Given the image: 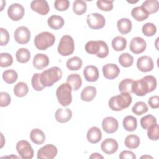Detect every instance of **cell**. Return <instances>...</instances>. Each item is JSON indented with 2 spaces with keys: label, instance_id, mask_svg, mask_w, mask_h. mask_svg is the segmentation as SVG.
Returning <instances> with one entry per match:
<instances>
[{
  "label": "cell",
  "instance_id": "obj_1",
  "mask_svg": "<svg viewBox=\"0 0 159 159\" xmlns=\"http://www.w3.org/2000/svg\"><path fill=\"white\" fill-rule=\"evenodd\" d=\"M62 75V71L59 67L52 66L42 71L40 78L42 84L45 87H50L59 81L61 78Z\"/></svg>",
  "mask_w": 159,
  "mask_h": 159
},
{
  "label": "cell",
  "instance_id": "obj_2",
  "mask_svg": "<svg viewBox=\"0 0 159 159\" xmlns=\"http://www.w3.org/2000/svg\"><path fill=\"white\" fill-rule=\"evenodd\" d=\"M132 102V97L128 93H121L120 94L112 96L108 104L112 111H119L128 107Z\"/></svg>",
  "mask_w": 159,
  "mask_h": 159
},
{
  "label": "cell",
  "instance_id": "obj_3",
  "mask_svg": "<svg viewBox=\"0 0 159 159\" xmlns=\"http://www.w3.org/2000/svg\"><path fill=\"white\" fill-rule=\"evenodd\" d=\"M55 42V35L48 32H42L34 39V45L40 50H45L52 47Z\"/></svg>",
  "mask_w": 159,
  "mask_h": 159
},
{
  "label": "cell",
  "instance_id": "obj_4",
  "mask_svg": "<svg viewBox=\"0 0 159 159\" xmlns=\"http://www.w3.org/2000/svg\"><path fill=\"white\" fill-rule=\"evenodd\" d=\"M71 91V86L67 83H63L58 87L56 91V96L58 102L62 106L65 107L71 104L72 101Z\"/></svg>",
  "mask_w": 159,
  "mask_h": 159
},
{
  "label": "cell",
  "instance_id": "obj_5",
  "mask_svg": "<svg viewBox=\"0 0 159 159\" xmlns=\"http://www.w3.org/2000/svg\"><path fill=\"white\" fill-rule=\"evenodd\" d=\"M75 50V43L73 38L68 35H63L59 42L57 50L62 56H68L72 54Z\"/></svg>",
  "mask_w": 159,
  "mask_h": 159
},
{
  "label": "cell",
  "instance_id": "obj_6",
  "mask_svg": "<svg viewBox=\"0 0 159 159\" xmlns=\"http://www.w3.org/2000/svg\"><path fill=\"white\" fill-rule=\"evenodd\" d=\"M16 150L22 159H30L34 157V150L30 143L25 140L19 141L16 146Z\"/></svg>",
  "mask_w": 159,
  "mask_h": 159
},
{
  "label": "cell",
  "instance_id": "obj_7",
  "mask_svg": "<svg viewBox=\"0 0 159 159\" xmlns=\"http://www.w3.org/2000/svg\"><path fill=\"white\" fill-rule=\"evenodd\" d=\"M132 91L138 96H143L148 93L151 92L150 86L145 77L134 81L132 86Z\"/></svg>",
  "mask_w": 159,
  "mask_h": 159
},
{
  "label": "cell",
  "instance_id": "obj_8",
  "mask_svg": "<svg viewBox=\"0 0 159 159\" xmlns=\"http://www.w3.org/2000/svg\"><path fill=\"white\" fill-rule=\"evenodd\" d=\"M87 23L92 29H100L104 27L106 20L104 17L99 13H91L87 16Z\"/></svg>",
  "mask_w": 159,
  "mask_h": 159
},
{
  "label": "cell",
  "instance_id": "obj_9",
  "mask_svg": "<svg viewBox=\"0 0 159 159\" xmlns=\"http://www.w3.org/2000/svg\"><path fill=\"white\" fill-rule=\"evenodd\" d=\"M57 152V148L55 145L47 144L38 150L37 157L39 159H52L56 157Z\"/></svg>",
  "mask_w": 159,
  "mask_h": 159
},
{
  "label": "cell",
  "instance_id": "obj_10",
  "mask_svg": "<svg viewBox=\"0 0 159 159\" xmlns=\"http://www.w3.org/2000/svg\"><path fill=\"white\" fill-rule=\"evenodd\" d=\"M25 10L24 7L19 3H13L9 6L7 9L8 17L14 21H18L24 15Z\"/></svg>",
  "mask_w": 159,
  "mask_h": 159
},
{
  "label": "cell",
  "instance_id": "obj_11",
  "mask_svg": "<svg viewBox=\"0 0 159 159\" xmlns=\"http://www.w3.org/2000/svg\"><path fill=\"white\" fill-rule=\"evenodd\" d=\"M15 40L20 44H25L28 43L30 39V32L29 29L25 26L17 27L14 34Z\"/></svg>",
  "mask_w": 159,
  "mask_h": 159
},
{
  "label": "cell",
  "instance_id": "obj_12",
  "mask_svg": "<svg viewBox=\"0 0 159 159\" xmlns=\"http://www.w3.org/2000/svg\"><path fill=\"white\" fill-rule=\"evenodd\" d=\"M130 50L135 54H139L145 51L147 47L145 40L140 37H134L130 42Z\"/></svg>",
  "mask_w": 159,
  "mask_h": 159
},
{
  "label": "cell",
  "instance_id": "obj_13",
  "mask_svg": "<svg viewBox=\"0 0 159 159\" xmlns=\"http://www.w3.org/2000/svg\"><path fill=\"white\" fill-rule=\"evenodd\" d=\"M137 67L142 72H148L153 68V61L151 57L144 55L139 57L137 61Z\"/></svg>",
  "mask_w": 159,
  "mask_h": 159
},
{
  "label": "cell",
  "instance_id": "obj_14",
  "mask_svg": "<svg viewBox=\"0 0 159 159\" xmlns=\"http://www.w3.org/2000/svg\"><path fill=\"white\" fill-rule=\"evenodd\" d=\"M119 124L116 119L113 117H106L102 122V128L107 134H113L118 129Z\"/></svg>",
  "mask_w": 159,
  "mask_h": 159
},
{
  "label": "cell",
  "instance_id": "obj_15",
  "mask_svg": "<svg viewBox=\"0 0 159 159\" xmlns=\"http://www.w3.org/2000/svg\"><path fill=\"white\" fill-rule=\"evenodd\" d=\"M31 9L40 15H46L50 11L49 5L45 0H34L30 3Z\"/></svg>",
  "mask_w": 159,
  "mask_h": 159
},
{
  "label": "cell",
  "instance_id": "obj_16",
  "mask_svg": "<svg viewBox=\"0 0 159 159\" xmlns=\"http://www.w3.org/2000/svg\"><path fill=\"white\" fill-rule=\"evenodd\" d=\"M102 70L104 76L109 80L116 78L120 73V69L117 65L114 63H107L104 65Z\"/></svg>",
  "mask_w": 159,
  "mask_h": 159
},
{
  "label": "cell",
  "instance_id": "obj_17",
  "mask_svg": "<svg viewBox=\"0 0 159 159\" xmlns=\"http://www.w3.org/2000/svg\"><path fill=\"white\" fill-rule=\"evenodd\" d=\"M101 148L106 154L111 155L117 152L118 143L114 139L108 138L102 141L101 145Z\"/></svg>",
  "mask_w": 159,
  "mask_h": 159
},
{
  "label": "cell",
  "instance_id": "obj_18",
  "mask_svg": "<svg viewBox=\"0 0 159 159\" xmlns=\"http://www.w3.org/2000/svg\"><path fill=\"white\" fill-rule=\"evenodd\" d=\"M83 75L85 80L89 82L96 81L99 76L98 69L94 65L86 66L83 70Z\"/></svg>",
  "mask_w": 159,
  "mask_h": 159
},
{
  "label": "cell",
  "instance_id": "obj_19",
  "mask_svg": "<svg viewBox=\"0 0 159 159\" xmlns=\"http://www.w3.org/2000/svg\"><path fill=\"white\" fill-rule=\"evenodd\" d=\"M49 64L48 56L43 53L36 54L33 59V65L37 70H42Z\"/></svg>",
  "mask_w": 159,
  "mask_h": 159
},
{
  "label": "cell",
  "instance_id": "obj_20",
  "mask_svg": "<svg viewBox=\"0 0 159 159\" xmlns=\"http://www.w3.org/2000/svg\"><path fill=\"white\" fill-rule=\"evenodd\" d=\"M72 117V112L68 108H60L57 109L55 114V117L57 121L60 123L68 122Z\"/></svg>",
  "mask_w": 159,
  "mask_h": 159
},
{
  "label": "cell",
  "instance_id": "obj_21",
  "mask_svg": "<svg viewBox=\"0 0 159 159\" xmlns=\"http://www.w3.org/2000/svg\"><path fill=\"white\" fill-rule=\"evenodd\" d=\"M86 138L88 142L91 143H98L102 138V133L99 128L98 127H91L86 134Z\"/></svg>",
  "mask_w": 159,
  "mask_h": 159
},
{
  "label": "cell",
  "instance_id": "obj_22",
  "mask_svg": "<svg viewBox=\"0 0 159 159\" xmlns=\"http://www.w3.org/2000/svg\"><path fill=\"white\" fill-rule=\"evenodd\" d=\"M117 29L122 34H127L129 33L132 27L131 20L128 18H122L117 22Z\"/></svg>",
  "mask_w": 159,
  "mask_h": 159
},
{
  "label": "cell",
  "instance_id": "obj_23",
  "mask_svg": "<svg viewBox=\"0 0 159 159\" xmlns=\"http://www.w3.org/2000/svg\"><path fill=\"white\" fill-rule=\"evenodd\" d=\"M30 139L33 143L37 145H41L45 140V135L40 129H34L30 133Z\"/></svg>",
  "mask_w": 159,
  "mask_h": 159
},
{
  "label": "cell",
  "instance_id": "obj_24",
  "mask_svg": "<svg viewBox=\"0 0 159 159\" xmlns=\"http://www.w3.org/2000/svg\"><path fill=\"white\" fill-rule=\"evenodd\" d=\"M47 23L51 29L58 30L63 27L65 21L62 17L57 15H52L48 19Z\"/></svg>",
  "mask_w": 159,
  "mask_h": 159
},
{
  "label": "cell",
  "instance_id": "obj_25",
  "mask_svg": "<svg viewBox=\"0 0 159 159\" xmlns=\"http://www.w3.org/2000/svg\"><path fill=\"white\" fill-rule=\"evenodd\" d=\"M96 95V88L93 86H88L81 93V99L86 102L91 101Z\"/></svg>",
  "mask_w": 159,
  "mask_h": 159
},
{
  "label": "cell",
  "instance_id": "obj_26",
  "mask_svg": "<svg viewBox=\"0 0 159 159\" xmlns=\"http://www.w3.org/2000/svg\"><path fill=\"white\" fill-rule=\"evenodd\" d=\"M66 83L71 86L72 89L76 91L81 88L82 84V80L80 75L73 73L67 77Z\"/></svg>",
  "mask_w": 159,
  "mask_h": 159
},
{
  "label": "cell",
  "instance_id": "obj_27",
  "mask_svg": "<svg viewBox=\"0 0 159 159\" xmlns=\"http://www.w3.org/2000/svg\"><path fill=\"white\" fill-rule=\"evenodd\" d=\"M131 15L137 21H143L149 16L148 13L142 6H137L133 8L131 11Z\"/></svg>",
  "mask_w": 159,
  "mask_h": 159
},
{
  "label": "cell",
  "instance_id": "obj_28",
  "mask_svg": "<svg viewBox=\"0 0 159 159\" xmlns=\"http://www.w3.org/2000/svg\"><path fill=\"white\" fill-rule=\"evenodd\" d=\"M124 129L129 132L134 131L137 127V119L132 116H127L122 122Z\"/></svg>",
  "mask_w": 159,
  "mask_h": 159
},
{
  "label": "cell",
  "instance_id": "obj_29",
  "mask_svg": "<svg viewBox=\"0 0 159 159\" xmlns=\"http://www.w3.org/2000/svg\"><path fill=\"white\" fill-rule=\"evenodd\" d=\"M148 14H154L158 11L159 2L157 0H147L141 6Z\"/></svg>",
  "mask_w": 159,
  "mask_h": 159
},
{
  "label": "cell",
  "instance_id": "obj_30",
  "mask_svg": "<svg viewBox=\"0 0 159 159\" xmlns=\"http://www.w3.org/2000/svg\"><path fill=\"white\" fill-rule=\"evenodd\" d=\"M112 47L115 51L119 52L124 50L127 45V40L122 36H117L112 40Z\"/></svg>",
  "mask_w": 159,
  "mask_h": 159
},
{
  "label": "cell",
  "instance_id": "obj_31",
  "mask_svg": "<svg viewBox=\"0 0 159 159\" xmlns=\"http://www.w3.org/2000/svg\"><path fill=\"white\" fill-rule=\"evenodd\" d=\"M140 143L139 137L134 134H130L127 135L124 141V143L126 147L129 149H135L137 148Z\"/></svg>",
  "mask_w": 159,
  "mask_h": 159
},
{
  "label": "cell",
  "instance_id": "obj_32",
  "mask_svg": "<svg viewBox=\"0 0 159 159\" xmlns=\"http://www.w3.org/2000/svg\"><path fill=\"white\" fill-rule=\"evenodd\" d=\"M16 57L17 61L21 63H25L29 61L30 53L28 49L25 48H20L17 50Z\"/></svg>",
  "mask_w": 159,
  "mask_h": 159
},
{
  "label": "cell",
  "instance_id": "obj_33",
  "mask_svg": "<svg viewBox=\"0 0 159 159\" xmlns=\"http://www.w3.org/2000/svg\"><path fill=\"white\" fill-rule=\"evenodd\" d=\"M66 67L71 71H76L80 70L83 65L81 59L78 57H73L66 61Z\"/></svg>",
  "mask_w": 159,
  "mask_h": 159
},
{
  "label": "cell",
  "instance_id": "obj_34",
  "mask_svg": "<svg viewBox=\"0 0 159 159\" xmlns=\"http://www.w3.org/2000/svg\"><path fill=\"white\" fill-rule=\"evenodd\" d=\"M28 92V86L24 82H19L14 88V93L17 97L19 98H22L26 96Z\"/></svg>",
  "mask_w": 159,
  "mask_h": 159
},
{
  "label": "cell",
  "instance_id": "obj_35",
  "mask_svg": "<svg viewBox=\"0 0 159 159\" xmlns=\"http://www.w3.org/2000/svg\"><path fill=\"white\" fill-rule=\"evenodd\" d=\"M18 75L17 72L13 70H7L2 73V78L4 81L7 84H12L17 80Z\"/></svg>",
  "mask_w": 159,
  "mask_h": 159
},
{
  "label": "cell",
  "instance_id": "obj_36",
  "mask_svg": "<svg viewBox=\"0 0 159 159\" xmlns=\"http://www.w3.org/2000/svg\"><path fill=\"white\" fill-rule=\"evenodd\" d=\"M157 124L156 117L152 115L148 114L142 117L140 119V125L143 129L147 130L151 126Z\"/></svg>",
  "mask_w": 159,
  "mask_h": 159
},
{
  "label": "cell",
  "instance_id": "obj_37",
  "mask_svg": "<svg viewBox=\"0 0 159 159\" xmlns=\"http://www.w3.org/2000/svg\"><path fill=\"white\" fill-rule=\"evenodd\" d=\"M87 5L86 2L82 0H76L73 4V11L77 15H82L86 12Z\"/></svg>",
  "mask_w": 159,
  "mask_h": 159
},
{
  "label": "cell",
  "instance_id": "obj_38",
  "mask_svg": "<svg viewBox=\"0 0 159 159\" xmlns=\"http://www.w3.org/2000/svg\"><path fill=\"white\" fill-rule=\"evenodd\" d=\"M134 80L130 78H126L122 80L119 84V90L120 93H132V86Z\"/></svg>",
  "mask_w": 159,
  "mask_h": 159
},
{
  "label": "cell",
  "instance_id": "obj_39",
  "mask_svg": "<svg viewBox=\"0 0 159 159\" xmlns=\"http://www.w3.org/2000/svg\"><path fill=\"white\" fill-rule=\"evenodd\" d=\"M133 113L137 116L142 115L148 111V106L145 102L143 101H138L135 103L132 108Z\"/></svg>",
  "mask_w": 159,
  "mask_h": 159
},
{
  "label": "cell",
  "instance_id": "obj_40",
  "mask_svg": "<svg viewBox=\"0 0 159 159\" xmlns=\"http://www.w3.org/2000/svg\"><path fill=\"white\" fill-rule=\"evenodd\" d=\"M119 62L123 67L127 68L131 66L133 64L134 58L130 54L128 53H124L119 56Z\"/></svg>",
  "mask_w": 159,
  "mask_h": 159
},
{
  "label": "cell",
  "instance_id": "obj_41",
  "mask_svg": "<svg viewBox=\"0 0 159 159\" xmlns=\"http://www.w3.org/2000/svg\"><path fill=\"white\" fill-rule=\"evenodd\" d=\"M142 33L147 37H152L157 32V27L152 22H147L142 26Z\"/></svg>",
  "mask_w": 159,
  "mask_h": 159
},
{
  "label": "cell",
  "instance_id": "obj_42",
  "mask_svg": "<svg viewBox=\"0 0 159 159\" xmlns=\"http://www.w3.org/2000/svg\"><path fill=\"white\" fill-rule=\"evenodd\" d=\"M85 50L87 53L92 55H96L99 49V42L98 41H89L85 45Z\"/></svg>",
  "mask_w": 159,
  "mask_h": 159
},
{
  "label": "cell",
  "instance_id": "obj_43",
  "mask_svg": "<svg viewBox=\"0 0 159 159\" xmlns=\"http://www.w3.org/2000/svg\"><path fill=\"white\" fill-rule=\"evenodd\" d=\"M13 62V58L9 53H1L0 54V66L7 67L11 66Z\"/></svg>",
  "mask_w": 159,
  "mask_h": 159
},
{
  "label": "cell",
  "instance_id": "obj_44",
  "mask_svg": "<svg viewBox=\"0 0 159 159\" xmlns=\"http://www.w3.org/2000/svg\"><path fill=\"white\" fill-rule=\"evenodd\" d=\"M99 42V49L96 56L101 58L106 57L109 54V48L107 43L102 40H98Z\"/></svg>",
  "mask_w": 159,
  "mask_h": 159
},
{
  "label": "cell",
  "instance_id": "obj_45",
  "mask_svg": "<svg viewBox=\"0 0 159 159\" xmlns=\"http://www.w3.org/2000/svg\"><path fill=\"white\" fill-rule=\"evenodd\" d=\"M40 76V73H35L32 76V80H31V83L34 89L38 91L43 90V88H45V86L41 83Z\"/></svg>",
  "mask_w": 159,
  "mask_h": 159
},
{
  "label": "cell",
  "instance_id": "obj_46",
  "mask_svg": "<svg viewBox=\"0 0 159 159\" xmlns=\"http://www.w3.org/2000/svg\"><path fill=\"white\" fill-rule=\"evenodd\" d=\"M97 7L103 11H110L113 9V1L98 0L96 2Z\"/></svg>",
  "mask_w": 159,
  "mask_h": 159
},
{
  "label": "cell",
  "instance_id": "obj_47",
  "mask_svg": "<svg viewBox=\"0 0 159 159\" xmlns=\"http://www.w3.org/2000/svg\"><path fill=\"white\" fill-rule=\"evenodd\" d=\"M147 136L152 140H158L159 138L158 130L159 127L157 124L151 126L148 129H147Z\"/></svg>",
  "mask_w": 159,
  "mask_h": 159
},
{
  "label": "cell",
  "instance_id": "obj_48",
  "mask_svg": "<svg viewBox=\"0 0 159 159\" xmlns=\"http://www.w3.org/2000/svg\"><path fill=\"white\" fill-rule=\"evenodd\" d=\"M70 6V2L68 0H57L54 2L55 8L59 11H66Z\"/></svg>",
  "mask_w": 159,
  "mask_h": 159
},
{
  "label": "cell",
  "instance_id": "obj_49",
  "mask_svg": "<svg viewBox=\"0 0 159 159\" xmlns=\"http://www.w3.org/2000/svg\"><path fill=\"white\" fill-rule=\"evenodd\" d=\"M9 40V34L8 31L2 27L0 28V44L4 46L7 44Z\"/></svg>",
  "mask_w": 159,
  "mask_h": 159
},
{
  "label": "cell",
  "instance_id": "obj_50",
  "mask_svg": "<svg viewBox=\"0 0 159 159\" xmlns=\"http://www.w3.org/2000/svg\"><path fill=\"white\" fill-rule=\"evenodd\" d=\"M11 96L6 92L2 91L0 93V106L1 107H6L11 103Z\"/></svg>",
  "mask_w": 159,
  "mask_h": 159
},
{
  "label": "cell",
  "instance_id": "obj_51",
  "mask_svg": "<svg viewBox=\"0 0 159 159\" xmlns=\"http://www.w3.org/2000/svg\"><path fill=\"white\" fill-rule=\"evenodd\" d=\"M120 159H135L136 156L134 152L129 150H124L119 155Z\"/></svg>",
  "mask_w": 159,
  "mask_h": 159
},
{
  "label": "cell",
  "instance_id": "obj_52",
  "mask_svg": "<svg viewBox=\"0 0 159 159\" xmlns=\"http://www.w3.org/2000/svg\"><path fill=\"white\" fill-rule=\"evenodd\" d=\"M149 106L152 109H157L159 107V98L158 96H153L150 97L148 101Z\"/></svg>",
  "mask_w": 159,
  "mask_h": 159
},
{
  "label": "cell",
  "instance_id": "obj_53",
  "mask_svg": "<svg viewBox=\"0 0 159 159\" xmlns=\"http://www.w3.org/2000/svg\"><path fill=\"white\" fill-rule=\"evenodd\" d=\"M104 157L101 155L99 153H92V155L89 157V158H103Z\"/></svg>",
  "mask_w": 159,
  "mask_h": 159
},
{
  "label": "cell",
  "instance_id": "obj_54",
  "mask_svg": "<svg viewBox=\"0 0 159 159\" xmlns=\"http://www.w3.org/2000/svg\"><path fill=\"white\" fill-rule=\"evenodd\" d=\"M141 158H153L152 157H150V156H148V155H145V156H142L140 157Z\"/></svg>",
  "mask_w": 159,
  "mask_h": 159
}]
</instances>
